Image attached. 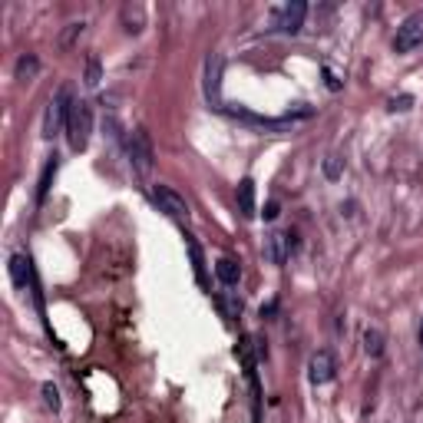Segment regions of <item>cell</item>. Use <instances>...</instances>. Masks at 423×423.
Wrapping results in <instances>:
<instances>
[{
    "mask_svg": "<svg viewBox=\"0 0 423 423\" xmlns=\"http://www.w3.org/2000/svg\"><path fill=\"white\" fill-rule=\"evenodd\" d=\"M89 136H93V106L87 100H76L66 123V142L73 152H83L89 146Z\"/></svg>",
    "mask_w": 423,
    "mask_h": 423,
    "instance_id": "obj_1",
    "label": "cell"
},
{
    "mask_svg": "<svg viewBox=\"0 0 423 423\" xmlns=\"http://www.w3.org/2000/svg\"><path fill=\"white\" fill-rule=\"evenodd\" d=\"M73 93H70V87H60L57 89V96H53L50 103H47V112H43V136L53 139L57 133H60L63 126L70 123V112H73Z\"/></svg>",
    "mask_w": 423,
    "mask_h": 423,
    "instance_id": "obj_2",
    "label": "cell"
},
{
    "mask_svg": "<svg viewBox=\"0 0 423 423\" xmlns=\"http://www.w3.org/2000/svg\"><path fill=\"white\" fill-rule=\"evenodd\" d=\"M129 165L139 179H149L152 175V165H156V152H152V139L146 129H136L129 136Z\"/></svg>",
    "mask_w": 423,
    "mask_h": 423,
    "instance_id": "obj_3",
    "label": "cell"
},
{
    "mask_svg": "<svg viewBox=\"0 0 423 423\" xmlns=\"http://www.w3.org/2000/svg\"><path fill=\"white\" fill-rule=\"evenodd\" d=\"M423 43V13H410L394 34V53H410Z\"/></svg>",
    "mask_w": 423,
    "mask_h": 423,
    "instance_id": "obj_4",
    "label": "cell"
},
{
    "mask_svg": "<svg viewBox=\"0 0 423 423\" xmlns=\"http://www.w3.org/2000/svg\"><path fill=\"white\" fill-rule=\"evenodd\" d=\"M337 377V357L331 350H314L311 361H308V380L311 384H331Z\"/></svg>",
    "mask_w": 423,
    "mask_h": 423,
    "instance_id": "obj_5",
    "label": "cell"
},
{
    "mask_svg": "<svg viewBox=\"0 0 423 423\" xmlns=\"http://www.w3.org/2000/svg\"><path fill=\"white\" fill-rule=\"evenodd\" d=\"M222 70H225V57L222 53H212L205 60V96L209 103H222Z\"/></svg>",
    "mask_w": 423,
    "mask_h": 423,
    "instance_id": "obj_6",
    "label": "cell"
},
{
    "mask_svg": "<svg viewBox=\"0 0 423 423\" xmlns=\"http://www.w3.org/2000/svg\"><path fill=\"white\" fill-rule=\"evenodd\" d=\"M152 195H156V202H159V209L165 212V215H172V218H188V202L175 192L172 186H156L152 188Z\"/></svg>",
    "mask_w": 423,
    "mask_h": 423,
    "instance_id": "obj_7",
    "label": "cell"
},
{
    "mask_svg": "<svg viewBox=\"0 0 423 423\" xmlns=\"http://www.w3.org/2000/svg\"><path fill=\"white\" fill-rule=\"evenodd\" d=\"M304 13H308V3L304 0H291L285 10L278 13V30L281 34H298L304 27Z\"/></svg>",
    "mask_w": 423,
    "mask_h": 423,
    "instance_id": "obj_8",
    "label": "cell"
},
{
    "mask_svg": "<svg viewBox=\"0 0 423 423\" xmlns=\"http://www.w3.org/2000/svg\"><path fill=\"white\" fill-rule=\"evenodd\" d=\"M288 255H291V235L285 232H272V235H265V258L272 265H285Z\"/></svg>",
    "mask_w": 423,
    "mask_h": 423,
    "instance_id": "obj_9",
    "label": "cell"
},
{
    "mask_svg": "<svg viewBox=\"0 0 423 423\" xmlns=\"http://www.w3.org/2000/svg\"><path fill=\"white\" fill-rule=\"evenodd\" d=\"M235 202H238V212H242V218H255L258 209H255V179H242L235 188Z\"/></svg>",
    "mask_w": 423,
    "mask_h": 423,
    "instance_id": "obj_10",
    "label": "cell"
},
{
    "mask_svg": "<svg viewBox=\"0 0 423 423\" xmlns=\"http://www.w3.org/2000/svg\"><path fill=\"white\" fill-rule=\"evenodd\" d=\"M10 281L13 288H27V281H34V268L27 255H10Z\"/></svg>",
    "mask_w": 423,
    "mask_h": 423,
    "instance_id": "obj_11",
    "label": "cell"
},
{
    "mask_svg": "<svg viewBox=\"0 0 423 423\" xmlns=\"http://www.w3.org/2000/svg\"><path fill=\"white\" fill-rule=\"evenodd\" d=\"M119 17H123L126 34H142V27H146V10H142V3H126Z\"/></svg>",
    "mask_w": 423,
    "mask_h": 423,
    "instance_id": "obj_12",
    "label": "cell"
},
{
    "mask_svg": "<svg viewBox=\"0 0 423 423\" xmlns=\"http://www.w3.org/2000/svg\"><path fill=\"white\" fill-rule=\"evenodd\" d=\"M215 274H218V281H222L225 288H235L238 278H242V265H238L235 258H218V262H215Z\"/></svg>",
    "mask_w": 423,
    "mask_h": 423,
    "instance_id": "obj_13",
    "label": "cell"
},
{
    "mask_svg": "<svg viewBox=\"0 0 423 423\" xmlns=\"http://www.w3.org/2000/svg\"><path fill=\"white\" fill-rule=\"evenodd\" d=\"M215 304H218V311H222L225 321L242 318V298H238L235 291H222V295H215Z\"/></svg>",
    "mask_w": 423,
    "mask_h": 423,
    "instance_id": "obj_14",
    "label": "cell"
},
{
    "mask_svg": "<svg viewBox=\"0 0 423 423\" xmlns=\"http://www.w3.org/2000/svg\"><path fill=\"white\" fill-rule=\"evenodd\" d=\"M37 73H40V60L34 57V53H24V57L17 60V70H13V76H17L20 83H30Z\"/></svg>",
    "mask_w": 423,
    "mask_h": 423,
    "instance_id": "obj_15",
    "label": "cell"
},
{
    "mask_svg": "<svg viewBox=\"0 0 423 423\" xmlns=\"http://www.w3.org/2000/svg\"><path fill=\"white\" fill-rule=\"evenodd\" d=\"M186 248H188V258H192V272H195V281H199V285H205V255H202V245L195 242V238H188Z\"/></svg>",
    "mask_w": 423,
    "mask_h": 423,
    "instance_id": "obj_16",
    "label": "cell"
},
{
    "mask_svg": "<svg viewBox=\"0 0 423 423\" xmlns=\"http://www.w3.org/2000/svg\"><path fill=\"white\" fill-rule=\"evenodd\" d=\"M57 156H50V162L43 165V175H40V186H37V205H43L47 202V192H50V182H53V175H57Z\"/></svg>",
    "mask_w": 423,
    "mask_h": 423,
    "instance_id": "obj_17",
    "label": "cell"
},
{
    "mask_svg": "<svg viewBox=\"0 0 423 423\" xmlns=\"http://www.w3.org/2000/svg\"><path fill=\"white\" fill-rule=\"evenodd\" d=\"M364 350H367L371 357H380V354H384V331H380V327H367V331H364Z\"/></svg>",
    "mask_w": 423,
    "mask_h": 423,
    "instance_id": "obj_18",
    "label": "cell"
},
{
    "mask_svg": "<svg viewBox=\"0 0 423 423\" xmlns=\"http://www.w3.org/2000/svg\"><path fill=\"white\" fill-rule=\"evenodd\" d=\"M100 80H103L100 57H96V53H89V60H87V76H83V83H87L89 89H96V87H100Z\"/></svg>",
    "mask_w": 423,
    "mask_h": 423,
    "instance_id": "obj_19",
    "label": "cell"
},
{
    "mask_svg": "<svg viewBox=\"0 0 423 423\" xmlns=\"http://www.w3.org/2000/svg\"><path fill=\"white\" fill-rule=\"evenodd\" d=\"M324 175H327V179H341V175H344V159H341V156H327V159H324Z\"/></svg>",
    "mask_w": 423,
    "mask_h": 423,
    "instance_id": "obj_20",
    "label": "cell"
},
{
    "mask_svg": "<svg viewBox=\"0 0 423 423\" xmlns=\"http://www.w3.org/2000/svg\"><path fill=\"white\" fill-rule=\"evenodd\" d=\"M40 390H43V403H47L50 410H60V390H57L53 384H43Z\"/></svg>",
    "mask_w": 423,
    "mask_h": 423,
    "instance_id": "obj_21",
    "label": "cell"
},
{
    "mask_svg": "<svg viewBox=\"0 0 423 423\" xmlns=\"http://www.w3.org/2000/svg\"><path fill=\"white\" fill-rule=\"evenodd\" d=\"M83 27H87V24H83V20H80V24H70V27H66V34H63V37H60V43H63V47H70V43H73V40L80 37V34H83Z\"/></svg>",
    "mask_w": 423,
    "mask_h": 423,
    "instance_id": "obj_22",
    "label": "cell"
},
{
    "mask_svg": "<svg viewBox=\"0 0 423 423\" xmlns=\"http://www.w3.org/2000/svg\"><path fill=\"white\" fill-rule=\"evenodd\" d=\"M410 106H413V96H394V100H390V110H394V112H407V110H410Z\"/></svg>",
    "mask_w": 423,
    "mask_h": 423,
    "instance_id": "obj_23",
    "label": "cell"
},
{
    "mask_svg": "<svg viewBox=\"0 0 423 423\" xmlns=\"http://www.w3.org/2000/svg\"><path fill=\"white\" fill-rule=\"evenodd\" d=\"M265 218H268V222H272V218H278V202H268V205H265V212H262Z\"/></svg>",
    "mask_w": 423,
    "mask_h": 423,
    "instance_id": "obj_24",
    "label": "cell"
},
{
    "mask_svg": "<svg viewBox=\"0 0 423 423\" xmlns=\"http://www.w3.org/2000/svg\"><path fill=\"white\" fill-rule=\"evenodd\" d=\"M417 341H420V348H423V321H420V331H417Z\"/></svg>",
    "mask_w": 423,
    "mask_h": 423,
    "instance_id": "obj_25",
    "label": "cell"
}]
</instances>
